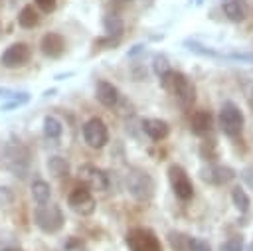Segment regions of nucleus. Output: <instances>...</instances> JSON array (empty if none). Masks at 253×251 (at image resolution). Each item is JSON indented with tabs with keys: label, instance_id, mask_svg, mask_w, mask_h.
<instances>
[{
	"label": "nucleus",
	"instance_id": "24",
	"mask_svg": "<svg viewBox=\"0 0 253 251\" xmlns=\"http://www.w3.org/2000/svg\"><path fill=\"white\" fill-rule=\"evenodd\" d=\"M168 241H170L174 251H188V245H190V237L188 235L178 233V231H170L168 233Z\"/></svg>",
	"mask_w": 253,
	"mask_h": 251
},
{
	"label": "nucleus",
	"instance_id": "9",
	"mask_svg": "<svg viewBox=\"0 0 253 251\" xmlns=\"http://www.w3.org/2000/svg\"><path fill=\"white\" fill-rule=\"evenodd\" d=\"M30 59H32V47L26 42H16L6 47V51L0 57V63L6 69H18V67H24Z\"/></svg>",
	"mask_w": 253,
	"mask_h": 251
},
{
	"label": "nucleus",
	"instance_id": "8",
	"mask_svg": "<svg viewBox=\"0 0 253 251\" xmlns=\"http://www.w3.org/2000/svg\"><path fill=\"white\" fill-rule=\"evenodd\" d=\"M67 204H69V208H71L75 213H79V215H91V213L95 211V206H97V202H95L91 190H89L87 186H83V184H81V186H75V188L69 192Z\"/></svg>",
	"mask_w": 253,
	"mask_h": 251
},
{
	"label": "nucleus",
	"instance_id": "17",
	"mask_svg": "<svg viewBox=\"0 0 253 251\" xmlns=\"http://www.w3.org/2000/svg\"><path fill=\"white\" fill-rule=\"evenodd\" d=\"M190 128L198 136L208 134L210 128H211V115H210V111H204V109L202 111H196L192 115V119H190Z\"/></svg>",
	"mask_w": 253,
	"mask_h": 251
},
{
	"label": "nucleus",
	"instance_id": "4",
	"mask_svg": "<svg viewBox=\"0 0 253 251\" xmlns=\"http://www.w3.org/2000/svg\"><path fill=\"white\" fill-rule=\"evenodd\" d=\"M243 125H245L243 111L233 101H225L219 109V128H221V132L229 138H237L243 130Z\"/></svg>",
	"mask_w": 253,
	"mask_h": 251
},
{
	"label": "nucleus",
	"instance_id": "12",
	"mask_svg": "<svg viewBox=\"0 0 253 251\" xmlns=\"http://www.w3.org/2000/svg\"><path fill=\"white\" fill-rule=\"evenodd\" d=\"M200 178L206 184L223 186V184H229L235 178V170L229 168V166H223V164H208L206 168L200 170Z\"/></svg>",
	"mask_w": 253,
	"mask_h": 251
},
{
	"label": "nucleus",
	"instance_id": "31",
	"mask_svg": "<svg viewBox=\"0 0 253 251\" xmlns=\"http://www.w3.org/2000/svg\"><path fill=\"white\" fill-rule=\"evenodd\" d=\"M36 4H38L40 10H43V12H53V10H55V0H36Z\"/></svg>",
	"mask_w": 253,
	"mask_h": 251
},
{
	"label": "nucleus",
	"instance_id": "6",
	"mask_svg": "<svg viewBox=\"0 0 253 251\" xmlns=\"http://www.w3.org/2000/svg\"><path fill=\"white\" fill-rule=\"evenodd\" d=\"M130 251H162L160 239L148 227H134L125 237Z\"/></svg>",
	"mask_w": 253,
	"mask_h": 251
},
{
	"label": "nucleus",
	"instance_id": "5",
	"mask_svg": "<svg viewBox=\"0 0 253 251\" xmlns=\"http://www.w3.org/2000/svg\"><path fill=\"white\" fill-rule=\"evenodd\" d=\"M126 190L132 198L140 202H148L154 196V180L142 168H130L126 174Z\"/></svg>",
	"mask_w": 253,
	"mask_h": 251
},
{
	"label": "nucleus",
	"instance_id": "23",
	"mask_svg": "<svg viewBox=\"0 0 253 251\" xmlns=\"http://www.w3.org/2000/svg\"><path fill=\"white\" fill-rule=\"evenodd\" d=\"M231 200H233V206H235L241 213H245V211L249 209V206H251V200H249L247 192H245L241 186H235V188L231 190Z\"/></svg>",
	"mask_w": 253,
	"mask_h": 251
},
{
	"label": "nucleus",
	"instance_id": "1",
	"mask_svg": "<svg viewBox=\"0 0 253 251\" xmlns=\"http://www.w3.org/2000/svg\"><path fill=\"white\" fill-rule=\"evenodd\" d=\"M160 85L164 91L174 95L184 107H190L196 101V87L192 85V81L182 71L168 69L164 75H160Z\"/></svg>",
	"mask_w": 253,
	"mask_h": 251
},
{
	"label": "nucleus",
	"instance_id": "21",
	"mask_svg": "<svg viewBox=\"0 0 253 251\" xmlns=\"http://www.w3.org/2000/svg\"><path fill=\"white\" fill-rule=\"evenodd\" d=\"M32 198L36 200V204H45V202H49V198H51V188H49V184L43 182V180H36V182L32 184Z\"/></svg>",
	"mask_w": 253,
	"mask_h": 251
},
{
	"label": "nucleus",
	"instance_id": "11",
	"mask_svg": "<svg viewBox=\"0 0 253 251\" xmlns=\"http://www.w3.org/2000/svg\"><path fill=\"white\" fill-rule=\"evenodd\" d=\"M79 180L89 190L105 192L109 188V176L105 174V170L97 168L95 164H83V166H79Z\"/></svg>",
	"mask_w": 253,
	"mask_h": 251
},
{
	"label": "nucleus",
	"instance_id": "13",
	"mask_svg": "<svg viewBox=\"0 0 253 251\" xmlns=\"http://www.w3.org/2000/svg\"><path fill=\"white\" fill-rule=\"evenodd\" d=\"M40 47H42V53H43V55H47V57H51V59H57V57L63 55V51H65L67 45H65V38H63L61 34H57V32H47V34L42 38Z\"/></svg>",
	"mask_w": 253,
	"mask_h": 251
},
{
	"label": "nucleus",
	"instance_id": "3",
	"mask_svg": "<svg viewBox=\"0 0 253 251\" xmlns=\"http://www.w3.org/2000/svg\"><path fill=\"white\" fill-rule=\"evenodd\" d=\"M0 150H2V154H0L2 162L0 164L4 168L12 170V172H16L20 176H24V170H26V166L30 162V150L22 142H16V140L6 142Z\"/></svg>",
	"mask_w": 253,
	"mask_h": 251
},
{
	"label": "nucleus",
	"instance_id": "27",
	"mask_svg": "<svg viewBox=\"0 0 253 251\" xmlns=\"http://www.w3.org/2000/svg\"><path fill=\"white\" fill-rule=\"evenodd\" d=\"M168 69H170L168 59H166L164 55H156V57H154V71H156V75L160 77V75H164Z\"/></svg>",
	"mask_w": 253,
	"mask_h": 251
},
{
	"label": "nucleus",
	"instance_id": "18",
	"mask_svg": "<svg viewBox=\"0 0 253 251\" xmlns=\"http://www.w3.org/2000/svg\"><path fill=\"white\" fill-rule=\"evenodd\" d=\"M103 26H105L107 36L117 38V40H119V38L123 36V32H125V24H123L121 16H117L115 12H113V14H107V16L103 18Z\"/></svg>",
	"mask_w": 253,
	"mask_h": 251
},
{
	"label": "nucleus",
	"instance_id": "20",
	"mask_svg": "<svg viewBox=\"0 0 253 251\" xmlns=\"http://www.w3.org/2000/svg\"><path fill=\"white\" fill-rule=\"evenodd\" d=\"M47 170L55 176V178H63L69 174V162L63 156H49L47 158Z\"/></svg>",
	"mask_w": 253,
	"mask_h": 251
},
{
	"label": "nucleus",
	"instance_id": "30",
	"mask_svg": "<svg viewBox=\"0 0 253 251\" xmlns=\"http://www.w3.org/2000/svg\"><path fill=\"white\" fill-rule=\"evenodd\" d=\"M12 202H14L12 190L6 188V186H0V206H8V204H12Z\"/></svg>",
	"mask_w": 253,
	"mask_h": 251
},
{
	"label": "nucleus",
	"instance_id": "2",
	"mask_svg": "<svg viewBox=\"0 0 253 251\" xmlns=\"http://www.w3.org/2000/svg\"><path fill=\"white\" fill-rule=\"evenodd\" d=\"M34 221L43 233H57L63 227V211L55 204H38L34 209Z\"/></svg>",
	"mask_w": 253,
	"mask_h": 251
},
{
	"label": "nucleus",
	"instance_id": "15",
	"mask_svg": "<svg viewBox=\"0 0 253 251\" xmlns=\"http://www.w3.org/2000/svg\"><path fill=\"white\" fill-rule=\"evenodd\" d=\"M142 130L152 138V140H164L170 134V125L162 119H144L142 121Z\"/></svg>",
	"mask_w": 253,
	"mask_h": 251
},
{
	"label": "nucleus",
	"instance_id": "34",
	"mask_svg": "<svg viewBox=\"0 0 253 251\" xmlns=\"http://www.w3.org/2000/svg\"><path fill=\"white\" fill-rule=\"evenodd\" d=\"M251 251H253V247H251Z\"/></svg>",
	"mask_w": 253,
	"mask_h": 251
},
{
	"label": "nucleus",
	"instance_id": "25",
	"mask_svg": "<svg viewBox=\"0 0 253 251\" xmlns=\"http://www.w3.org/2000/svg\"><path fill=\"white\" fill-rule=\"evenodd\" d=\"M200 152H202V158H204V160L213 162V160L217 158V148H215L213 142H204V144L200 146Z\"/></svg>",
	"mask_w": 253,
	"mask_h": 251
},
{
	"label": "nucleus",
	"instance_id": "14",
	"mask_svg": "<svg viewBox=\"0 0 253 251\" xmlns=\"http://www.w3.org/2000/svg\"><path fill=\"white\" fill-rule=\"evenodd\" d=\"M95 95H97V101H99L103 107H115L117 101H119V89H117L113 83L105 81V79L97 81V85H95Z\"/></svg>",
	"mask_w": 253,
	"mask_h": 251
},
{
	"label": "nucleus",
	"instance_id": "28",
	"mask_svg": "<svg viewBox=\"0 0 253 251\" xmlns=\"http://www.w3.org/2000/svg\"><path fill=\"white\" fill-rule=\"evenodd\" d=\"M188 251H211V247L204 241V239H198V237H190V245H188Z\"/></svg>",
	"mask_w": 253,
	"mask_h": 251
},
{
	"label": "nucleus",
	"instance_id": "16",
	"mask_svg": "<svg viewBox=\"0 0 253 251\" xmlns=\"http://www.w3.org/2000/svg\"><path fill=\"white\" fill-rule=\"evenodd\" d=\"M221 10L231 22H243L247 18V4L243 0H221Z\"/></svg>",
	"mask_w": 253,
	"mask_h": 251
},
{
	"label": "nucleus",
	"instance_id": "32",
	"mask_svg": "<svg viewBox=\"0 0 253 251\" xmlns=\"http://www.w3.org/2000/svg\"><path fill=\"white\" fill-rule=\"evenodd\" d=\"M247 101H249V107L253 109V85H251V89H249V93H247Z\"/></svg>",
	"mask_w": 253,
	"mask_h": 251
},
{
	"label": "nucleus",
	"instance_id": "22",
	"mask_svg": "<svg viewBox=\"0 0 253 251\" xmlns=\"http://www.w3.org/2000/svg\"><path fill=\"white\" fill-rule=\"evenodd\" d=\"M61 132H63V125H61V121H59L57 117L47 115V117L43 119V134H45L47 138H59Z\"/></svg>",
	"mask_w": 253,
	"mask_h": 251
},
{
	"label": "nucleus",
	"instance_id": "29",
	"mask_svg": "<svg viewBox=\"0 0 253 251\" xmlns=\"http://www.w3.org/2000/svg\"><path fill=\"white\" fill-rule=\"evenodd\" d=\"M241 247H243L241 237H231L221 245V251H241Z\"/></svg>",
	"mask_w": 253,
	"mask_h": 251
},
{
	"label": "nucleus",
	"instance_id": "26",
	"mask_svg": "<svg viewBox=\"0 0 253 251\" xmlns=\"http://www.w3.org/2000/svg\"><path fill=\"white\" fill-rule=\"evenodd\" d=\"M117 43H119V40H117V38L105 36V38L95 40V42H93V47H95V51H101V49H109V47H113V45H117Z\"/></svg>",
	"mask_w": 253,
	"mask_h": 251
},
{
	"label": "nucleus",
	"instance_id": "7",
	"mask_svg": "<svg viewBox=\"0 0 253 251\" xmlns=\"http://www.w3.org/2000/svg\"><path fill=\"white\" fill-rule=\"evenodd\" d=\"M168 180H170V186H172L176 198H180L184 202L186 200H192V196H194V184H192L188 172L180 164H172L168 168Z\"/></svg>",
	"mask_w": 253,
	"mask_h": 251
},
{
	"label": "nucleus",
	"instance_id": "19",
	"mask_svg": "<svg viewBox=\"0 0 253 251\" xmlns=\"http://www.w3.org/2000/svg\"><path fill=\"white\" fill-rule=\"evenodd\" d=\"M18 24H20L22 28H26V30L36 28V26L40 24V14H38V10H36L32 4L24 6V8L20 10V14H18Z\"/></svg>",
	"mask_w": 253,
	"mask_h": 251
},
{
	"label": "nucleus",
	"instance_id": "33",
	"mask_svg": "<svg viewBox=\"0 0 253 251\" xmlns=\"http://www.w3.org/2000/svg\"><path fill=\"white\" fill-rule=\"evenodd\" d=\"M0 34H2V24H0Z\"/></svg>",
	"mask_w": 253,
	"mask_h": 251
},
{
	"label": "nucleus",
	"instance_id": "10",
	"mask_svg": "<svg viewBox=\"0 0 253 251\" xmlns=\"http://www.w3.org/2000/svg\"><path fill=\"white\" fill-rule=\"evenodd\" d=\"M83 138L91 148H103L109 142V128L103 119L93 117L83 125Z\"/></svg>",
	"mask_w": 253,
	"mask_h": 251
}]
</instances>
